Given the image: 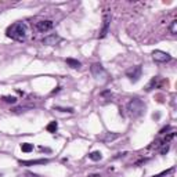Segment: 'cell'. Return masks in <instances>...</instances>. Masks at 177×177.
Segmentation results:
<instances>
[{"label": "cell", "mask_w": 177, "mask_h": 177, "mask_svg": "<svg viewBox=\"0 0 177 177\" xmlns=\"http://www.w3.org/2000/svg\"><path fill=\"white\" fill-rule=\"evenodd\" d=\"M28 26L25 22H14L6 30V35L15 41H25L28 39Z\"/></svg>", "instance_id": "6da1fadb"}, {"label": "cell", "mask_w": 177, "mask_h": 177, "mask_svg": "<svg viewBox=\"0 0 177 177\" xmlns=\"http://www.w3.org/2000/svg\"><path fill=\"white\" fill-rule=\"evenodd\" d=\"M126 108H127V112H129V115L132 116V118H138V116H141L144 113V111H145L147 107H145L143 100L132 98L129 102H127Z\"/></svg>", "instance_id": "7a4b0ae2"}, {"label": "cell", "mask_w": 177, "mask_h": 177, "mask_svg": "<svg viewBox=\"0 0 177 177\" xmlns=\"http://www.w3.org/2000/svg\"><path fill=\"white\" fill-rule=\"evenodd\" d=\"M90 71H91V75L94 76V79H96L97 82H100V83L108 82V77H109L108 76V72L105 71V68L101 65V64H93Z\"/></svg>", "instance_id": "3957f363"}, {"label": "cell", "mask_w": 177, "mask_h": 177, "mask_svg": "<svg viewBox=\"0 0 177 177\" xmlns=\"http://www.w3.org/2000/svg\"><path fill=\"white\" fill-rule=\"evenodd\" d=\"M141 73H143V69H141L140 65H136V66H132V68H129L126 71V76L129 77L130 80H132L133 83L138 82L141 77Z\"/></svg>", "instance_id": "277c9868"}, {"label": "cell", "mask_w": 177, "mask_h": 177, "mask_svg": "<svg viewBox=\"0 0 177 177\" xmlns=\"http://www.w3.org/2000/svg\"><path fill=\"white\" fill-rule=\"evenodd\" d=\"M152 58L155 62H169L171 60V55L166 51H162V50H155L152 53Z\"/></svg>", "instance_id": "5b68a950"}, {"label": "cell", "mask_w": 177, "mask_h": 177, "mask_svg": "<svg viewBox=\"0 0 177 177\" xmlns=\"http://www.w3.org/2000/svg\"><path fill=\"white\" fill-rule=\"evenodd\" d=\"M54 28V22L50 21V19H43V21L36 22V29L41 33H46L49 30H51Z\"/></svg>", "instance_id": "8992f818"}, {"label": "cell", "mask_w": 177, "mask_h": 177, "mask_svg": "<svg viewBox=\"0 0 177 177\" xmlns=\"http://www.w3.org/2000/svg\"><path fill=\"white\" fill-rule=\"evenodd\" d=\"M109 22H111V17H109V14H108V13H104L102 29L100 30V35H98V37H100V39H102V37H105V36H107V33H108V28H109Z\"/></svg>", "instance_id": "52a82bcc"}, {"label": "cell", "mask_w": 177, "mask_h": 177, "mask_svg": "<svg viewBox=\"0 0 177 177\" xmlns=\"http://www.w3.org/2000/svg\"><path fill=\"white\" fill-rule=\"evenodd\" d=\"M61 40H62V39H61L57 33H53V35H49L43 39V44H46V46H55V44L60 43Z\"/></svg>", "instance_id": "ba28073f"}, {"label": "cell", "mask_w": 177, "mask_h": 177, "mask_svg": "<svg viewBox=\"0 0 177 177\" xmlns=\"http://www.w3.org/2000/svg\"><path fill=\"white\" fill-rule=\"evenodd\" d=\"M49 159H36V160H19L21 166H33V165H46Z\"/></svg>", "instance_id": "9c48e42d"}, {"label": "cell", "mask_w": 177, "mask_h": 177, "mask_svg": "<svg viewBox=\"0 0 177 177\" xmlns=\"http://www.w3.org/2000/svg\"><path fill=\"white\" fill-rule=\"evenodd\" d=\"M66 65L71 66L72 69H79L80 66H82V64L77 60H75V58H66Z\"/></svg>", "instance_id": "30bf717a"}, {"label": "cell", "mask_w": 177, "mask_h": 177, "mask_svg": "<svg viewBox=\"0 0 177 177\" xmlns=\"http://www.w3.org/2000/svg\"><path fill=\"white\" fill-rule=\"evenodd\" d=\"M118 137H119L118 133H107L104 137H101V141L108 143V141H112V140H115V138H118Z\"/></svg>", "instance_id": "8fae6325"}, {"label": "cell", "mask_w": 177, "mask_h": 177, "mask_svg": "<svg viewBox=\"0 0 177 177\" xmlns=\"http://www.w3.org/2000/svg\"><path fill=\"white\" fill-rule=\"evenodd\" d=\"M158 80H159V76H155V77H152V79H151V82H149L148 85H147V88H145V90H147V91H151L152 88H154L155 86L158 85Z\"/></svg>", "instance_id": "7c38bea8"}, {"label": "cell", "mask_w": 177, "mask_h": 177, "mask_svg": "<svg viewBox=\"0 0 177 177\" xmlns=\"http://www.w3.org/2000/svg\"><path fill=\"white\" fill-rule=\"evenodd\" d=\"M88 158H90L91 160H94V162H97V160L102 159V154L100 151H94V152H91V154L88 155Z\"/></svg>", "instance_id": "4fadbf2b"}, {"label": "cell", "mask_w": 177, "mask_h": 177, "mask_svg": "<svg viewBox=\"0 0 177 177\" xmlns=\"http://www.w3.org/2000/svg\"><path fill=\"white\" fill-rule=\"evenodd\" d=\"M47 132H50V133H55L57 132V129H58V124H57V122L55 120H53V122H50L49 124H47Z\"/></svg>", "instance_id": "5bb4252c"}, {"label": "cell", "mask_w": 177, "mask_h": 177, "mask_svg": "<svg viewBox=\"0 0 177 177\" xmlns=\"http://www.w3.org/2000/svg\"><path fill=\"white\" fill-rule=\"evenodd\" d=\"M21 151L22 152H32L33 151V145L32 144H29V143H24V144H21Z\"/></svg>", "instance_id": "9a60e30c"}, {"label": "cell", "mask_w": 177, "mask_h": 177, "mask_svg": "<svg viewBox=\"0 0 177 177\" xmlns=\"http://www.w3.org/2000/svg\"><path fill=\"white\" fill-rule=\"evenodd\" d=\"M169 32H170L171 35H176V33H177V21H176V19L171 21V24L169 25Z\"/></svg>", "instance_id": "2e32d148"}, {"label": "cell", "mask_w": 177, "mask_h": 177, "mask_svg": "<svg viewBox=\"0 0 177 177\" xmlns=\"http://www.w3.org/2000/svg\"><path fill=\"white\" fill-rule=\"evenodd\" d=\"M2 100H3V101H6V102H11V104H15V102H17L15 97H11V96H4V97H2Z\"/></svg>", "instance_id": "e0dca14e"}, {"label": "cell", "mask_w": 177, "mask_h": 177, "mask_svg": "<svg viewBox=\"0 0 177 177\" xmlns=\"http://www.w3.org/2000/svg\"><path fill=\"white\" fill-rule=\"evenodd\" d=\"M54 109H57V111H62V112H69V113L73 112V109H72V108H61V107H55Z\"/></svg>", "instance_id": "ac0fdd59"}, {"label": "cell", "mask_w": 177, "mask_h": 177, "mask_svg": "<svg viewBox=\"0 0 177 177\" xmlns=\"http://www.w3.org/2000/svg\"><path fill=\"white\" fill-rule=\"evenodd\" d=\"M171 170H173V167H170V169H169V170L162 171V173H160V174H156V176H154V177H163V176H166V174H167V173H170Z\"/></svg>", "instance_id": "d6986e66"}, {"label": "cell", "mask_w": 177, "mask_h": 177, "mask_svg": "<svg viewBox=\"0 0 177 177\" xmlns=\"http://www.w3.org/2000/svg\"><path fill=\"white\" fill-rule=\"evenodd\" d=\"M24 177H39V176L35 173H32V171H26V173L24 174Z\"/></svg>", "instance_id": "ffe728a7"}]
</instances>
